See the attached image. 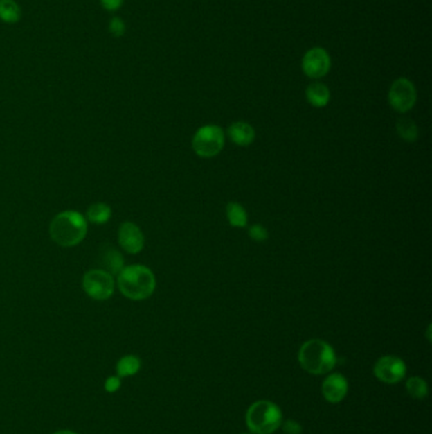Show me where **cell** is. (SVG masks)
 <instances>
[{"mask_svg":"<svg viewBox=\"0 0 432 434\" xmlns=\"http://www.w3.org/2000/svg\"><path fill=\"white\" fill-rule=\"evenodd\" d=\"M88 232V221L78 211H62L50 224V236L60 247L71 248L80 244Z\"/></svg>","mask_w":432,"mask_h":434,"instance_id":"1","label":"cell"},{"mask_svg":"<svg viewBox=\"0 0 432 434\" xmlns=\"http://www.w3.org/2000/svg\"><path fill=\"white\" fill-rule=\"evenodd\" d=\"M118 288L127 299L142 301L149 299L155 292L156 278L154 272L146 266H128L118 275Z\"/></svg>","mask_w":432,"mask_h":434,"instance_id":"2","label":"cell"},{"mask_svg":"<svg viewBox=\"0 0 432 434\" xmlns=\"http://www.w3.org/2000/svg\"><path fill=\"white\" fill-rule=\"evenodd\" d=\"M298 361L308 374H325L335 367L337 358L334 348L327 342L311 339L300 347Z\"/></svg>","mask_w":432,"mask_h":434,"instance_id":"3","label":"cell"},{"mask_svg":"<svg viewBox=\"0 0 432 434\" xmlns=\"http://www.w3.org/2000/svg\"><path fill=\"white\" fill-rule=\"evenodd\" d=\"M246 424L255 434L274 433L282 426V410L271 401H256L247 410Z\"/></svg>","mask_w":432,"mask_h":434,"instance_id":"4","label":"cell"},{"mask_svg":"<svg viewBox=\"0 0 432 434\" xmlns=\"http://www.w3.org/2000/svg\"><path fill=\"white\" fill-rule=\"evenodd\" d=\"M192 146L198 157L206 159L216 157L224 149V130L216 125L203 126L194 134Z\"/></svg>","mask_w":432,"mask_h":434,"instance_id":"5","label":"cell"},{"mask_svg":"<svg viewBox=\"0 0 432 434\" xmlns=\"http://www.w3.org/2000/svg\"><path fill=\"white\" fill-rule=\"evenodd\" d=\"M82 290L96 301H105L112 297L114 278L105 270H90L82 277Z\"/></svg>","mask_w":432,"mask_h":434,"instance_id":"6","label":"cell"},{"mask_svg":"<svg viewBox=\"0 0 432 434\" xmlns=\"http://www.w3.org/2000/svg\"><path fill=\"white\" fill-rule=\"evenodd\" d=\"M417 101V92L413 83L399 78L397 79L388 93V102L390 107L399 113H406L411 111Z\"/></svg>","mask_w":432,"mask_h":434,"instance_id":"7","label":"cell"},{"mask_svg":"<svg viewBox=\"0 0 432 434\" xmlns=\"http://www.w3.org/2000/svg\"><path fill=\"white\" fill-rule=\"evenodd\" d=\"M303 73L311 79L326 76L331 69V58L322 47H313L307 51L302 60Z\"/></svg>","mask_w":432,"mask_h":434,"instance_id":"8","label":"cell"},{"mask_svg":"<svg viewBox=\"0 0 432 434\" xmlns=\"http://www.w3.org/2000/svg\"><path fill=\"white\" fill-rule=\"evenodd\" d=\"M407 372L406 363L395 356H386L377 361L374 366L375 377L384 383H397L402 381Z\"/></svg>","mask_w":432,"mask_h":434,"instance_id":"9","label":"cell"},{"mask_svg":"<svg viewBox=\"0 0 432 434\" xmlns=\"http://www.w3.org/2000/svg\"><path fill=\"white\" fill-rule=\"evenodd\" d=\"M118 243L128 254H138L145 247V236L141 229L131 221L120 224L118 230Z\"/></svg>","mask_w":432,"mask_h":434,"instance_id":"10","label":"cell"},{"mask_svg":"<svg viewBox=\"0 0 432 434\" xmlns=\"http://www.w3.org/2000/svg\"><path fill=\"white\" fill-rule=\"evenodd\" d=\"M348 381L343 374H330L322 383V395L328 403H340L348 394Z\"/></svg>","mask_w":432,"mask_h":434,"instance_id":"11","label":"cell"},{"mask_svg":"<svg viewBox=\"0 0 432 434\" xmlns=\"http://www.w3.org/2000/svg\"><path fill=\"white\" fill-rule=\"evenodd\" d=\"M99 262H100V266L103 267L100 270H105V272L111 273L112 276L113 275L118 276L120 270L125 268L123 257L117 249H114V247H111V245L102 248L100 254H99Z\"/></svg>","mask_w":432,"mask_h":434,"instance_id":"12","label":"cell"},{"mask_svg":"<svg viewBox=\"0 0 432 434\" xmlns=\"http://www.w3.org/2000/svg\"><path fill=\"white\" fill-rule=\"evenodd\" d=\"M228 136L232 143L239 146H249L255 140V130L246 122H233L228 128Z\"/></svg>","mask_w":432,"mask_h":434,"instance_id":"13","label":"cell"},{"mask_svg":"<svg viewBox=\"0 0 432 434\" xmlns=\"http://www.w3.org/2000/svg\"><path fill=\"white\" fill-rule=\"evenodd\" d=\"M306 98L309 105L316 108H323L328 105L331 93L323 83L316 82L307 87Z\"/></svg>","mask_w":432,"mask_h":434,"instance_id":"14","label":"cell"},{"mask_svg":"<svg viewBox=\"0 0 432 434\" xmlns=\"http://www.w3.org/2000/svg\"><path fill=\"white\" fill-rule=\"evenodd\" d=\"M112 217V209L105 202L94 203L87 210V220L96 225H105Z\"/></svg>","mask_w":432,"mask_h":434,"instance_id":"15","label":"cell"},{"mask_svg":"<svg viewBox=\"0 0 432 434\" xmlns=\"http://www.w3.org/2000/svg\"><path fill=\"white\" fill-rule=\"evenodd\" d=\"M21 8L15 0H0V21L15 24L21 19Z\"/></svg>","mask_w":432,"mask_h":434,"instance_id":"16","label":"cell"},{"mask_svg":"<svg viewBox=\"0 0 432 434\" xmlns=\"http://www.w3.org/2000/svg\"><path fill=\"white\" fill-rule=\"evenodd\" d=\"M226 216L233 227H246L247 212L242 205L230 202L226 207Z\"/></svg>","mask_w":432,"mask_h":434,"instance_id":"17","label":"cell"},{"mask_svg":"<svg viewBox=\"0 0 432 434\" xmlns=\"http://www.w3.org/2000/svg\"><path fill=\"white\" fill-rule=\"evenodd\" d=\"M141 368V360L134 356V354H128L122 357L118 363H117V374L118 377H131L134 376L140 371Z\"/></svg>","mask_w":432,"mask_h":434,"instance_id":"18","label":"cell"},{"mask_svg":"<svg viewBox=\"0 0 432 434\" xmlns=\"http://www.w3.org/2000/svg\"><path fill=\"white\" fill-rule=\"evenodd\" d=\"M397 132L401 139L407 143H412L415 140H417L418 128L416 123L411 119H399L397 122Z\"/></svg>","mask_w":432,"mask_h":434,"instance_id":"19","label":"cell"},{"mask_svg":"<svg viewBox=\"0 0 432 434\" xmlns=\"http://www.w3.org/2000/svg\"><path fill=\"white\" fill-rule=\"evenodd\" d=\"M407 391L410 394L411 397H415V399H425L429 394V386L426 383L425 380H422L421 377H411L410 380L407 381Z\"/></svg>","mask_w":432,"mask_h":434,"instance_id":"20","label":"cell"},{"mask_svg":"<svg viewBox=\"0 0 432 434\" xmlns=\"http://www.w3.org/2000/svg\"><path fill=\"white\" fill-rule=\"evenodd\" d=\"M108 30H109V33L112 35L113 37H120L126 32V24L118 17H114L109 21Z\"/></svg>","mask_w":432,"mask_h":434,"instance_id":"21","label":"cell"},{"mask_svg":"<svg viewBox=\"0 0 432 434\" xmlns=\"http://www.w3.org/2000/svg\"><path fill=\"white\" fill-rule=\"evenodd\" d=\"M249 236L258 243H262L268 239V230L262 225H253L249 229Z\"/></svg>","mask_w":432,"mask_h":434,"instance_id":"22","label":"cell"},{"mask_svg":"<svg viewBox=\"0 0 432 434\" xmlns=\"http://www.w3.org/2000/svg\"><path fill=\"white\" fill-rule=\"evenodd\" d=\"M120 388V377H117V376H111V377H108L107 379V381L105 383V389L107 392H116V391H118Z\"/></svg>","mask_w":432,"mask_h":434,"instance_id":"23","label":"cell"},{"mask_svg":"<svg viewBox=\"0 0 432 434\" xmlns=\"http://www.w3.org/2000/svg\"><path fill=\"white\" fill-rule=\"evenodd\" d=\"M283 431L285 434H300L302 427L294 420H288L283 424Z\"/></svg>","mask_w":432,"mask_h":434,"instance_id":"24","label":"cell"},{"mask_svg":"<svg viewBox=\"0 0 432 434\" xmlns=\"http://www.w3.org/2000/svg\"><path fill=\"white\" fill-rule=\"evenodd\" d=\"M100 4H102V7L105 8V10L116 12V10H118L122 7L123 0H100Z\"/></svg>","mask_w":432,"mask_h":434,"instance_id":"25","label":"cell"},{"mask_svg":"<svg viewBox=\"0 0 432 434\" xmlns=\"http://www.w3.org/2000/svg\"><path fill=\"white\" fill-rule=\"evenodd\" d=\"M53 434H78L73 432V431H59V432H55Z\"/></svg>","mask_w":432,"mask_h":434,"instance_id":"26","label":"cell"}]
</instances>
